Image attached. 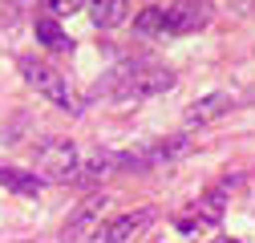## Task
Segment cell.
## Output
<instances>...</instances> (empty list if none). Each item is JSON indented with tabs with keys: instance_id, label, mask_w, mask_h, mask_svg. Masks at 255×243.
<instances>
[{
	"instance_id": "cell-1",
	"label": "cell",
	"mask_w": 255,
	"mask_h": 243,
	"mask_svg": "<svg viewBox=\"0 0 255 243\" xmlns=\"http://www.w3.org/2000/svg\"><path fill=\"white\" fill-rule=\"evenodd\" d=\"M106 98L118 102H142V98H158L174 89V73L166 65H150V61H134V65H122L106 77V85H98Z\"/></svg>"
},
{
	"instance_id": "cell-2",
	"label": "cell",
	"mask_w": 255,
	"mask_h": 243,
	"mask_svg": "<svg viewBox=\"0 0 255 243\" xmlns=\"http://www.w3.org/2000/svg\"><path fill=\"white\" fill-rule=\"evenodd\" d=\"M190 150V138L186 134H174V138H150V142H138L130 150L118 154V170H154V166H166L174 158H182Z\"/></svg>"
},
{
	"instance_id": "cell-3",
	"label": "cell",
	"mask_w": 255,
	"mask_h": 243,
	"mask_svg": "<svg viewBox=\"0 0 255 243\" xmlns=\"http://www.w3.org/2000/svg\"><path fill=\"white\" fill-rule=\"evenodd\" d=\"M81 170V154L69 138H45L37 146V178L41 182H73Z\"/></svg>"
},
{
	"instance_id": "cell-4",
	"label": "cell",
	"mask_w": 255,
	"mask_h": 243,
	"mask_svg": "<svg viewBox=\"0 0 255 243\" xmlns=\"http://www.w3.org/2000/svg\"><path fill=\"white\" fill-rule=\"evenodd\" d=\"M16 65H20L24 81L33 85L41 98H49L57 110H77V106H73V94H69V81H65V73H61V69L45 65V61H37V57H20Z\"/></svg>"
},
{
	"instance_id": "cell-5",
	"label": "cell",
	"mask_w": 255,
	"mask_h": 243,
	"mask_svg": "<svg viewBox=\"0 0 255 243\" xmlns=\"http://www.w3.org/2000/svg\"><path fill=\"white\" fill-rule=\"evenodd\" d=\"M211 16H215L211 0H174V4H166V37H190L207 28Z\"/></svg>"
},
{
	"instance_id": "cell-6",
	"label": "cell",
	"mask_w": 255,
	"mask_h": 243,
	"mask_svg": "<svg viewBox=\"0 0 255 243\" xmlns=\"http://www.w3.org/2000/svg\"><path fill=\"white\" fill-rule=\"evenodd\" d=\"M150 223H154V211L150 207L126 211V215H118V219H110V223L98 227V243H134L138 235L150 231Z\"/></svg>"
},
{
	"instance_id": "cell-7",
	"label": "cell",
	"mask_w": 255,
	"mask_h": 243,
	"mask_svg": "<svg viewBox=\"0 0 255 243\" xmlns=\"http://www.w3.org/2000/svg\"><path fill=\"white\" fill-rule=\"evenodd\" d=\"M106 203H110L106 195H89V199H81V203H77V211L65 219V243H81L85 235H98Z\"/></svg>"
},
{
	"instance_id": "cell-8",
	"label": "cell",
	"mask_w": 255,
	"mask_h": 243,
	"mask_svg": "<svg viewBox=\"0 0 255 243\" xmlns=\"http://www.w3.org/2000/svg\"><path fill=\"white\" fill-rule=\"evenodd\" d=\"M219 219H223V191H211V195H203V199L195 203V211H190V215H178V231L199 235V231L215 227Z\"/></svg>"
},
{
	"instance_id": "cell-9",
	"label": "cell",
	"mask_w": 255,
	"mask_h": 243,
	"mask_svg": "<svg viewBox=\"0 0 255 243\" xmlns=\"http://www.w3.org/2000/svg\"><path fill=\"white\" fill-rule=\"evenodd\" d=\"M231 106H235V98L231 94H223V89H215V94H207V98H199L195 106L186 110V126H207V122H215V118H223V114H231Z\"/></svg>"
},
{
	"instance_id": "cell-10",
	"label": "cell",
	"mask_w": 255,
	"mask_h": 243,
	"mask_svg": "<svg viewBox=\"0 0 255 243\" xmlns=\"http://www.w3.org/2000/svg\"><path fill=\"white\" fill-rule=\"evenodd\" d=\"M0 187H4V191H12V195H20V199H37V191H41V178H37V170L0 166Z\"/></svg>"
},
{
	"instance_id": "cell-11",
	"label": "cell",
	"mask_w": 255,
	"mask_h": 243,
	"mask_svg": "<svg viewBox=\"0 0 255 243\" xmlns=\"http://www.w3.org/2000/svg\"><path fill=\"white\" fill-rule=\"evenodd\" d=\"M89 16L98 28H118L130 20V0H89Z\"/></svg>"
},
{
	"instance_id": "cell-12",
	"label": "cell",
	"mask_w": 255,
	"mask_h": 243,
	"mask_svg": "<svg viewBox=\"0 0 255 243\" xmlns=\"http://www.w3.org/2000/svg\"><path fill=\"white\" fill-rule=\"evenodd\" d=\"M33 33H37V41H41L49 53H69V45H73V41L65 37V28L57 24V16H45V12L33 20Z\"/></svg>"
},
{
	"instance_id": "cell-13",
	"label": "cell",
	"mask_w": 255,
	"mask_h": 243,
	"mask_svg": "<svg viewBox=\"0 0 255 243\" xmlns=\"http://www.w3.org/2000/svg\"><path fill=\"white\" fill-rule=\"evenodd\" d=\"M114 170H118V154H114V150H93V154L81 162L77 178H85V182H98V178H106V174H114Z\"/></svg>"
},
{
	"instance_id": "cell-14",
	"label": "cell",
	"mask_w": 255,
	"mask_h": 243,
	"mask_svg": "<svg viewBox=\"0 0 255 243\" xmlns=\"http://www.w3.org/2000/svg\"><path fill=\"white\" fill-rule=\"evenodd\" d=\"M134 33L138 37H166V4H150L134 16Z\"/></svg>"
},
{
	"instance_id": "cell-15",
	"label": "cell",
	"mask_w": 255,
	"mask_h": 243,
	"mask_svg": "<svg viewBox=\"0 0 255 243\" xmlns=\"http://www.w3.org/2000/svg\"><path fill=\"white\" fill-rule=\"evenodd\" d=\"M45 4V16H73V12H81L85 8V0H41Z\"/></svg>"
},
{
	"instance_id": "cell-16",
	"label": "cell",
	"mask_w": 255,
	"mask_h": 243,
	"mask_svg": "<svg viewBox=\"0 0 255 243\" xmlns=\"http://www.w3.org/2000/svg\"><path fill=\"white\" fill-rule=\"evenodd\" d=\"M211 243H239V239H231V235H219V239H211Z\"/></svg>"
},
{
	"instance_id": "cell-17",
	"label": "cell",
	"mask_w": 255,
	"mask_h": 243,
	"mask_svg": "<svg viewBox=\"0 0 255 243\" xmlns=\"http://www.w3.org/2000/svg\"><path fill=\"white\" fill-rule=\"evenodd\" d=\"M251 98H255V89H251Z\"/></svg>"
}]
</instances>
